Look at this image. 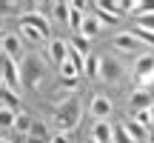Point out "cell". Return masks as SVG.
I'll use <instances>...</instances> for the list:
<instances>
[{
    "instance_id": "1",
    "label": "cell",
    "mask_w": 154,
    "mask_h": 143,
    "mask_svg": "<svg viewBox=\"0 0 154 143\" xmlns=\"http://www.w3.org/2000/svg\"><path fill=\"white\" fill-rule=\"evenodd\" d=\"M80 115H83L80 100H77V97H63V103H57V109H54V123H57L60 132L69 135V132H74V129H77Z\"/></svg>"
},
{
    "instance_id": "2",
    "label": "cell",
    "mask_w": 154,
    "mask_h": 143,
    "mask_svg": "<svg viewBox=\"0 0 154 143\" xmlns=\"http://www.w3.org/2000/svg\"><path fill=\"white\" fill-rule=\"evenodd\" d=\"M20 75H23V83L29 89H40V83L46 80V63L40 60L37 55H29L26 60L20 63Z\"/></svg>"
},
{
    "instance_id": "3",
    "label": "cell",
    "mask_w": 154,
    "mask_h": 143,
    "mask_svg": "<svg viewBox=\"0 0 154 143\" xmlns=\"http://www.w3.org/2000/svg\"><path fill=\"white\" fill-rule=\"evenodd\" d=\"M134 77H137L140 89H149L154 83V55H140L134 63Z\"/></svg>"
},
{
    "instance_id": "4",
    "label": "cell",
    "mask_w": 154,
    "mask_h": 143,
    "mask_svg": "<svg viewBox=\"0 0 154 143\" xmlns=\"http://www.w3.org/2000/svg\"><path fill=\"white\" fill-rule=\"evenodd\" d=\"M20 23H23V26L37 29L43 37H51V23H49V17H46V14H40V11H26V14L20 17Z\"/></svg>"
},
{
    "instance_id": "5",
    "label": "cell",
    "mask_w": 154,
    "mask_h": 143,
    "mask_svg": "<svg viewBox=\"0 0 154 143\" xmlns=\"http://www.w3.org/2000/svg\"><path fill=\"white\" fill-rule=\"evenodd\" d=\"M3 57H9V60H26L23 57V43H20V37L17 34H11V32H6L3 34Z\"/></svg>"
},
{
    "instance_id": "6",
    "label": "cell",
    "mask_w": 154,
    "mask_h": 143,
    "mask_svg": "<svg viewBox=\"0 0 154 143\" xmlns=\"http://www.w3.org/2000/svg\"><path fill=\"white\" fill-rule=\"evenodd\" d=\"M111 46H114L117 52H126V55H134V52L140 49V40L134 37L131 32H117L114 37H111Z\"/></svg>"
},
{
    "instance_id": "7",
    "label": "cell",
    "mask_w": 154,
    "mask_h": 143,
    "mask_svg": "<svg viewBox=\"0 0 154 143\" xmlns=\"http://www.w3.org/2000/svg\"><path fill=\"white\" fill-rule=\"evenodd\" d=\"M100 77L109 83H120L123 80V63L117 60V57H103V72H100Z\"/></svg>"
},
{
    "instance_id": "8",
    "label": "cell",
    "mask_w": 154,
    "mask_h": 143,
    "mask_svg": "<svg viewBox=\"0 0 154 143\" xmlns=\"http://www.w3.org/2000/svg\"><path fill=\"white\" fill-rule=\"evenodd\" d=\"M23 83V75L20 69H17L14 60H9V57H3V86L6 89H17Z\"/></svg>"
},
{
    "instance_id": "9",
    "label": "cell",
    "mask_w": 154,
    "mask_h": 143,
    "mask_svg": "<svg viewBox=\"0 0 154 143\" xmlns=\"http://www.w3.org/2000/svg\"><path fill=\"white\" fill-rule=\"evenodd\" d=\"M128 106H131L134 112H143V109H151L154 106V97L149 89H134L131 94H128Z\"/></svg>"
},
{
    "instance_id": "10",
    "label": "cell",
    "mask_w": 154,
    "mask_h": 143,
    "mask_svg": "<svg viewBox=\"0 0 154 143\" xmlns=\"http://www.w3.org/2000/svg\"><path fill=\"white\" fill-rule=\"evenodd\" d=\"M88 109H91V115L97 117V120H109V115H111V109H114V106H111V100L106 97V94H94Z\"/></svg>"
},
{
    "instance_id": "11",
    "label": "cell",
    "mask_w": 154,
    "mask_h": 143,
    "mask_svg": "<svg viewBox=\"0 0 154 143\" xmlns=\"http://www.w3.org/2000/svg\"><path fill=\"white\" fill-rule=\"evenodd\" d=\"M69 55H72V46L69 43H63L60 37H54V40H49V57L60 66V63H66L69 60Z\"/></svg>"
},
{
    "instance_id": "12",
    "label": "cell",
    "mask_w": 154,
    "mask_h": 143,
    "mask_svg": "<svg viewBox=\"0 0 154 143\" xmlns=\"http://www.w3.org/2000/svg\"><path fill=\"white\" fill-rule=\"evenodd\" d=\"M91 140L97 143H114V126L109 120H97L91 126Z\"/></svg>"
},
{
    "instance_id": "13",
    "label": "cell",
    "mask_w": 154,
    "mask_h": 143,
    "mask_svg": "<svg viewBox=\"0 0 154 143\" xmlns=\"http://www.w3.org/2000/svg\"><path fill=\"white\" fill-rule=\"evenodd\" d=\"M100 29H103V23L97 20V14H86V20H83V29H80V34L86 40H94L100 34Z\"/></svg>"
},
{
    "instance_id": "14",
    "label": "cell",
    "mask_w": 154,
    "mask_h": 143,
    "mask_svg": "<svg viewBox=\"0 0 154 143\" xmlns=\"http://www.w3.org/2000/svg\"><path fill=\"white\" fill-rule=\"evenodd\" d=\"M91 9L97 11V20H100V23H109V26H114V23L120 20V14H117V11H111L109 3H91Z\"/></svg>"
},
{
    "instance_id": "15",
    "label": "cell",
    "mask_w": 154,
    "mask_h": 143,
    "mask_svg": "<svg viewBox=\"0 0 154 143\" xmlns=\"http://www.w3.org/2000/svg\"><path fill=\"white\" fill-rule=\"evenodd\" d=\"M51 17H54L57 23H66V26H69V17H72V3H66V0L51 3Z\"/></svg>"
},
{
    "instance_id": "16",
    "label": "cell",
    "mask_w": 154,
    "mask_h": 143,
    "mask_svg": "<svg viewBox=\"0 0 154 143\" xmlns=\"http://www.w3.org/2000/svg\"><path fill=\"white\" fill-rule=\"evenodd\" d=\"M126 123V132L131 135V140L134 143H143V140H149V132H146V126H140L134 117H128V120H123Z\"/></svg>"
},
{
    "instance_id": "17",
    "label": "cell",
    "mask_w": 154,
    "mask_h": 143,
    "mask_svg": "<svg viewBox=\"0 0 154 143\" xmlns=\"http://www.w3.org/2000/svg\"><path fill=\"white\" fill-rule=\"evenodd\" d=\"M100 72H103V57H100V55H91V57L86 60V77L97 80V77H100Z\"/></svg>"
},
{
    "instance_id": "18",
    "label": "cell",
    "mask_w": 154,
    "mask_h": 143,
    "mask_svg": "<svg viewBox=\"0 0 154 143\" xmlns=\"http://www.w3.org/2000/svg\"><path fill=\"white\" fill-rule=\"evenodd\" d=\"M0 97H3V106H6V109H14V112H20V94H17L14 89H6V86H3Z\"/></svg>"
},
{
    "instance_id": "19",
    "label": "cell",
    "mask_w": 154,
    "mask_h": 143,
    "mask_svg": "<svg viewBox=\"0 0 154 143\" xmlns=\"http://www.w3.org/2000/svg\"><path fill=\"white\" fill-rule=\"evenodd\" d=\"M72 49H74L80 57H86V60H88V57H91V40H86L83 34H77V37L72 40Z\"/></svg>"
},
{
    "instance_id": "20",
    "label": "cell",
    "mask_w": 154,
    "mask_h": 143,
    "mask_svg": "<svg viewBox=\"0 0 154 143\" xmlns=\"http://www.w3.org/2000/svg\"><path fill=\"white\" fill-rule=\"evenodd\" d=\"M20 115H23V112H14V109H6V106H3V112H0V123H3V129H14Z\"/></svg>"
},
{
    "instance_id": "21",
    "label": "cell",
    "mask_w": 154,
    "mask_h": 143,
    "mask_svg": "<svg viewBox=\"0 0 154 143\" xmlns=\"http://www.w3.org/2000/svg\"><path fill=\"white\" fill-rule=\"evenodd\" d=\"M83 20H86V14H83V9L77 3H72V17H69V29H74V32H80L83 29Z\"/></svg>"
},
{
    "instance_id": "22",
    "label": "cell",
    "mask_w": 154,
    "mask_h": 143,
    "mask_svg": "<svg viewBox=\"0 0 154 143\" xmlns=\"http://www.w3.org/2000/svg\"><path fill=\"white\" fill-rule=\"evenodd\" d=\"M134 26H140V29H149V32H154V9H151V6L143 11V14H137Z\"/></svg>"
},
{
    "instance_id": "23",
    "label": "cell",
    "mask_w": 154,
    "mask_h": 143,
    "mask_svg": "<svg viewBox=\"0 0 154 143\" xmlns=\"http://www.w3.org/2000/svg\"><path fill=\"white\" fill-rule=\"evenodd\" d=\"M60 80H77V75H80V69L74 66L72 60H66V63H60Z\"/></svg>"
},
{
    "instance_id": "24",
    "label": "cell",
    "mask_w": 154,
    "mask_h": 143,
    "mask_svg": "<svg viewBox=\"0 0 154 143\" xmlns=\"http://www.w3.org/2000/svg\"><path fill=\"white\" fill-rule=\"evenodd\" d=\"M131 34L140 40L143 46H154V32H149V29H140V26H134L131 29Z\"/></svg>"
},
{
    "instance_id": "25",
    "label": "cell",
    "mask_w": 154,
    "mask_h": 143,
    "mask_svg": "<svg viewBox=\"0 0 154 143\" xmlns=\"http://www.w3.org/2000/svg\"><path fill=\"white\" fill-rule=\"evenodd\" d=\"M20 34H23L26 40H32V43H40V40H46L43 34L37 32V29H32V26H23V23H20Z\"/></svg>"
},
{
    "instance_id": "26",
    "label": "cell",
    "mask_w": 154,
    "mask_h": 143,
    "mask_svg": "<svg viewBox=\"0 0 154 143\" xmlns=\"http://www.w3.org/2000/svg\"><path fill=\"white\" fill-rule=\"evenodd\" d=\"M114 143H134L131 135L126 132V123H117L114 126Z\"/></svg>"
},
{
    "instance_id": "27",
    "label": "cell",
    "mask_w": 154,
    "mask_h": 143,
    "mask_svg": "<svg viewBox=\"0 0 154 143\" xmlns=\"http://www.w3.org/2000/svg\"><path fill=\"white\" fill-rule=\"evenodd\" d=\"M134 120H137L140 123V126H146V129H149V126H154V120H151V109H143V112H134Z\"/></svg>"
},
{
    "instance_id": "28",
    "label": "cell",
    "mask_w": 154,
    "mask_h": 143,
    "mask_svg": "<svg viewBox=\"0 0 154 143\" xmlns=\"http://www.w3.org/2000/svg\"><path fill=\"white\" fill-rule=\"evenodd\" d=\"M29 135H34V138H46V140H51V138H49V132H46V126H43V123H34V126H32V132H29Z\"/></svg>"
},
{
    "instance_id": "29",
    "label": "cell",
    "mask_w": 154,
    "mask_h": 143,
    "mask_svg": "<svg viewBox=\"0 0 154 143\" xmlns=\"http://www.w3.org/2000/svg\"><path fill=\"white\" fill-rule=\"evenodd\" d=\"M51 143H69V135L66 132H57L54 138H51Z\"/></svg>"
},
{
    "instance_id": "30",
    "label": "cell",
    "mask_w": 154,
    "mask_h": 143,
    "mask_svg": "<svg viewBox=\"0 0 154 143\" xmlns=\"http://www.w3.org/2000/svg\"><path fill=\"white\" fill-rule=\"evenodd\" d=\"M86 143H97V140H91V138H88V140H86Z\"/></svg>"
},
{
    "instance_id": "31",
    "label": "cell",
    "mask_w": 154,
    "mask_h": 143,
    "mask_svg": "<svg viewBox=\"0 0 154 143\" xmlns=\"http://www.w3.org/2000/svg\"><path fill=\"white\" fill-rule=\"evenodd\" d=\"M151 120H154V106H151Z\"/></svg>"
},
{
    "instance_id": "32",
    "label": "cell",
    "mask_w": 154,
    "mask_h": 143,
    "mask_svg": "<svg viewBox=\"0 0 154 143\" xmlns=\"http://www.w3.org/2000/svg\"><path fill=\"white\" fill-rule=\"evenodd\" d=\"M3 143H11V140H9V138H3Z\"/></svg>"
}]
</instances>
